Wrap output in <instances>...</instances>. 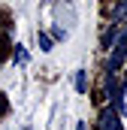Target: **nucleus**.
<instances>
[{
	"label": "nucleus",
	"instance_id": "obj_2",
	"mask_svg": "<svg viewBox=\"0 0 127 130\" xmlns=\"http://www.w3.org/2000/svg\"><path fill=\"white\" fill-rule=\"evenodd\" d=\"M100 130H121V121H118V112L109 106L100 112Z\"/></svg>",
	"mask_w": 127,
	"mask_h": 130
},
{
	"label": "nucleus",
	"instance_id": "obj_4",
	"mask_svg": "<svg viewBox=\"0 0 127 130\" xmlns=\"http://www.w3.org/2000/svg\"><path fill=\"white\" fill-rule=\"evenodd\" d=\"M85 88H88V82H85V70H79V73H76V91L85 94Z\"/></svg>",
	"mask_w": 127,
	"mask_h": 130
},
{
	"label": "nucleus",
	"instance_id": "obj_7",
	"mask_svg": "<svg viewBox=\"0 0 127 130\" xmlns=\"http://www.w3.org/2000/svg\"><path fill=\"white\" fill-rule=\"evenodd\" d=\"M0 61H6V36H0Z\"/></svg>",
	"mask_w": 127,
	"mask_h": 130
},
{
	"label": "nucleus",
	"instance_id": "obj_5",
	"mask_svg": "<svg viewBox=\"0 0 127 130\" xmlns=\"http://www.w3.org/2000/svg\"><path fill=\"white\" fill-rule=\"evenodd\" d=\"M36 42H39V48H42V52H49V48H52V39H49L45 33H36Z\"/></svg>",
	"mask_w": 127,
	"mask_h": 130
},
{
	"label": "nucleus",
	"instance_id": "obj_8",
	"mask_svg": "<svg viewBox=\"0 0 127 130\" xmlns=\"http://www.w3.org/2000/svg\"><path fill=\"white\" fill-rule=\"evenodd\" d=\"M76 130H88V127H85V124H79V127H76Z\"/></svg>",
	"mask_w": 127,
	"mask_h": 130
},
{
	"label": "nucleus",
	"instance_id": "obj_3",
	"mask_svg": "<svg viewBox=\"0 0 127 130\" xmlns=\"http://www.w3.org/2000/svg\"><path fill=\"white\" fill-rule=\"evenodd\" d=\"M112 18H118V21H121V18H127V0H121V3L112 9Z\"/></svg>",
	"mask_w": 127,
	"mask_h": 130
},
{
	"label": "nucleus",
	"instance_id": "obj_1",
	"mask_svg": "<svg viewBox=\"0 0 127 130\" xmlns=\"http://www.w3.org/2000/svg\"><path fill=\"white\" fill-rule=\"evenodd\" d=\"M109 48H112V55H109V67H106V73H118V70L124 67V61H127V33H121Z\"/></svg>",
	"mask_w": 127,
	"mask_h": 130
},
{
	"label": "nucleus",
	"instance_id": "obj_6",
	"mask_svg": "<svg viewBox=\"0 0 127 130\" xmlns=\"http://www.w3.org/2000/svg\"><path fill=\"white\" fill-rule=\"evenodd\" d=\"M15 48H18V52H15V61H18V64H27V52H24L21 45H15Z\"/></svg>",
	"mask_w": 127,
	"mask_h": 130
}]
</instances>
